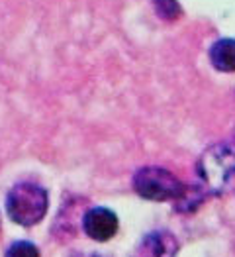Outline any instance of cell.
<instances>
[{
    "label": "cell",
    "instance_id": "obj_1",
    "mask_svg": "<svg viewBox=\"0 0 235 257\" xmlns=\"http://www.w3.org/2000/svg\"><path fill=\"white\" fill-rule=\"evenodd\" d=\"M198 175L206 189L215 194L235 187V148L227 144L210 146L198 161Z\"/></svg>",
    "mask_w": 235,
    "mask_h": 257
},
{
    "label": "cell",
    "instance_id": "obj_2",
    "mask_svg": "<svg viewBox=\"0 0 235 257\" xmlns=\"http://www.w3.org/2000/svg\"><path fill=\"white\" fill-rule=\"evenodd\" d=\"M49 208V196L36 183H18L6 196V212L18 226L30 228L43 220Z\"/></svg>",
    "mask_w": 235,
    "mask_h": 257
},
{
    "label": "cell",
    "instance_id": "obj_3",
    "mask_svg": "<svg viewBox=\"0 0 235 257\" xmlns=\"http://www.w3.org/2000/svg\"><path fill=\"white\" fill-rule=\"evenodd\" d=\"M184 185L174 173L163 167H143L133 175V191L145 200L169 202L184 194Z\"/></svg>",
    "mask_w": 235,
    "mask_h": 257
},
{
    "label": "cell",
    "instance_id": "obj_4",
    "mask_svg": "<svg viewBox=\"0 0 235 257\" xmlns=\"http://www.w3.org/2000/svg\"><path fill=\"white\" fill-rule=\"evenodd\" d=\"M118 228H120L118 216L106 206H94L86 210L83 216V230L94 241H110L118 234Z\"/></svg>",
    "mask_w": 235,
    "mask_h": 257
},
{
    "label": "cell",
    "instance_id": "obj_5",
    "mask_svg": "<svg viewBox=\"0 0 235 257\" xmlns=\"http://www.w3.org/2000/svg\"><path fill=\"white\" fill-rule=\"evenodd\" d=\"M176 249H178L176 237L171 232L157 230V232L147 234L139 241V245L135 247L131 257H174Z\"/></svg>",
    "mask_w": 235,
    "mask_h": 257
},
{
    "label": "cell",
    "instance_id": "obj_6",
    "mask_svg": "<svg viewBox=\"0 0 235 257\" xmlns=\"http://www.w3.org/2000/svg\"><path fill=\"white\" fill-rule=\"evenodd\" d=\"M210 63L219 73H235V40L223 38L210 47Z\"/></svg>",
    "mask_w": 235,
    "mask_h": 257
},
{
    "label": "cell",
    "instance_id": "obj_7",
    "mask_svg": "<svg viewBox=\"0 0 235 257\" xmlns=\"http://www.w3.org/2000/svg\"><path fill=\"white\" fill-rule=\"evenodd\" d=\"M204 191L202 189H196V187H186L184 194L176 200V210L178 212H194L198 210V206L204 202Z\"/></svg>",
    "mask_w": 235,
    "mask_h": 257
},
{
    "label": "cell",
    "instance_id": "obj_8",
    "mask_svg": "<svg viewBox=\"0 0 235 257\" xmlns=\"http://www.w3.org/2000/svg\"><path fill=\"white\" fill-rule=\"evenodd\" d=\"M155 12L163 20H176L180 16V4L176 0H155Z\"/></svg>",
    "mask_w": 235,
    "mask_h": 257
},
{
    "label": "cell",
    "instance_id": "obj_9",
    "mask_svg": "<svg viewBox=\"0 0 235 257\" xmlns=\"http://www.w3.org/2000/svg\"><path fill=\"white\" fill-rule=\"evenodd\" d=\"M4 257H40V249L32 243V241H14L8 249H6V255Z\"/></svg>",
    "mask_w": 235,
    "mask_h": 257
},
{
    "label": "cell",
    "instance_id": "obj_10",
    "mask_svg": "<svg viewBox=\"0 0 235 257\" xmlns=\"http://www.w3.org/2000/svg\"><path fill=\"white\" fill-rule=\"evenodd\" d=\"M81 257H85V255H81ZM88 257H106V255H100V253H92V255H88Z\"/></svg>",
    "mask_w": 235,
    "mask_h": 257
}]
</instances>
